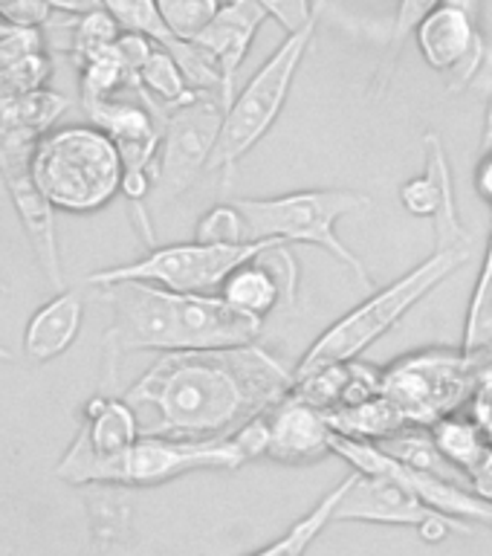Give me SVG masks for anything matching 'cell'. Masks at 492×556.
Listing matches in <instances>:
<instances>
[{
  "mask_svg": "<svg viewBox=\"0 0 492 556\" xmlns=\"http://www.w3.org/2000/svg\"><path fill=\"white\" fill-rule=\"evenodd\" d=\"M293 371L258 342L209 351H163L122 400L137 412L139 434L226 441L247 420L267 415Z\"/></svg>",
  "mask_w": 492,
  "mask_h": 556,
  "instance_id": "1",
  "label": "cell"
},
{
  "mask_svg": "<svg viewBox=\"0 0 492 556\" xmlns=\"http://www.w3.org/2000/svg\"><path fill=\"white\" fill-rule=\"evenodd\" d=\"M434 220V250L426 261L412 267L406 276L391 281L389 287L374 290L363 304H356L345 316H339L328 330H321L319 337L313 339V345L304 351L299 365L293 368V377L321 368L330 363H348V359H359V356L380 342L394 325H398L408 311H415L417 304L424 302L426 295L438 290L443 281H450L458 269H464L472 261L476 241L464 226L458 215V200L455 191L443 200L438 208Z\"/></svg>",
  "mask_w": 492,
  "mask_h": 556,
  "instance_id": "2",
  "label": "cell"
},
{
  "mask_svg": "<svg viewBox=\"0 0 492 556\" xmlns=\"http://www.w3.org/2000/svg\"><path fill=\"white\" fill-rule=\"evenodd\" d=\"M29 172L55 212L90 215L119 194L122 160L96 125H70L35 139Z\"/></svg>",
  "mask_w": 492,
  "mask_h": 556,
  "instance_id": "3",
  "label": "cell"
},
{
  "mask_svg": "<svg viewBox=\"0 0 492 556\" xmlns=\"http://www.w3.org/2000/svg\"><path fill=\"white\" fill-rule=\"evenodd\" d=\"M247 220L252 241H281L319 247L354 273L363 287L371 290L374 278L363 258L348 247L337 232L342 217L371 208V198L354 189H302L276 194V198L232 200Z\"/></svg>",
  "mask_w": 492,
  "mask_h": 556,
  "instance_id": "4",
  "label": "cell"
},
{
  "mask_svg": "<svg viewBox=\"0 0 492 556\" xmlns=\"http://www.w3.org/2000/svg\"><path fill=\"white\" fill-rule=\"evenodd\" d=\"M492 365V354L464 348H420L382 368L380 394L408 426H429L464 412L478 377Z\"/></svg>",
  "mask_w": 492,
  "mask_h": 556,
  "instance_id": "5",
  "label": "cell"
},
{
  "mask_svg": "<svg viewBox=\"0 0 492 556\" xmlns=\"http://www.w3.org/2000/svg\"><path fill=\"white\" fill-rule=\"evenodd\" d=\"M319 21L321 17H313L311 24L287 35L276 47V52L255 70V76L247 81L241 93L235 96L232 104L226 108L215 154L209 160V168L220 172L224 182H229L243 156L276 128L278 116L285 111L290 90L295 85V76L304 64V55L316 38Z\"/></svg>",
  "mask_w": 492,
  "mask_h": 556,
  "instance_id": "6",
  "label": "cell"
},
{
  "mask_svg": "<svg viewBox=\"0 0 492 556\" xmlns=\"http://www.w3.org/2000/svg\"><path fill=\"white\" fill-rule=\"evenodd\" d=\"M243 458L232 438L226 441H180L139 434L128 450L116 458L87 464L70 478L73 486H160L174 478L200 472V469H238Z\"/></svg>",
  "mask_w": 492,
  "mask_h": 556,
  "instance_id": "7",
  "label": "cell"
},
{
  "mask_svg": "<svg viewBox=\"0 0 492 556\" xmlns=\"http://www.w3.org/2000/svg\"><path fill=\"white\" fill-rule=\"evenodd\" d=\"M273 243L281 241H247L232 243V247L189 241L151 247L142 258L96 269L85 281L93 287H108L116 281H146L172 293H217L235 267L255 258Z\"/></svg>",
  "mask_w": 492,
  "mask_h": 556,
  "instance_id": "8",
  "label": "cell"
},
{
  "mask_svg": "<svg viewBox=\"0 0 492 556\" xmlns=\"http://www.w3.org/2000/svg\"><path fill=\"white\" fill-rule=\"evenodd\" d=\"M226 104L215 93H194L189 102L168 111L160 128V148L154 156V203H172L194 186L209 168L217 137L224 128Z\"/></svg>",
  "mask_w": 492,
  "mask_h": 556,
  "instance_id": "9",
  "label": "cell"
},
{
  "mask_svg": "<svg viewBox=\"0 0 492 556\" xmlns=\"http://www.w3.org/2000/svg\"><path fill=\"white\" fill-rule=\"evenodd\" d=\"M333 521H365V525H398L415 528L424 542H443L450 533L472 536V521L452 519L432 510L412 490L389 476L377 472H356L345 478V490L339 495Z\"/></svg>",
  "mask_w": 492,
  "mask_h": 556,
  "instance_id": "10",
  "label": "cell"
},
{
  "mask_svg": "<svg viewBox=\"0 0 492 556\" xmlns=\"http://www.w3.org/2000/svg\"><path fill=\"white\" fill-rule=\"evenodd\" d=\"M35 139L15 130H0V177L9 191V200L24 226V235L41 264L43 276L52 287L64 290V269H61L59 235H55V208L35 186L29 172Z\"/></svg>",
  "mask_w": 492,
  "mask_h": 556,
  "instance_id": "11",
  "label": "cell"
},
{
  "mask_svg": "<svg viewBox=\"0 0 492 556\" xmlns=\"http://www.w3.org/2000/svg\"><path fill=\"white\" fill-rule=\"evenodd\" d=\"M330 455H339L342 460H348L356 472H377V476L394 478L406 490H412L420 502L429 504L432 510L443 513V516L492 528V507L484 498H478L469 486L446 481V478H438L432 472H424V469L408 467V464H400V460L386 455L374 443L351 441V438L330 434Z\"/></svg>",
  "mask_w": 492,
  "mask_h": 556,
  "instance_id": "12",
  "label": "cell"
},
{
  "mask_svg": "<svg viewBox=\"0 0 492 556\" xmlns=\"http://www.w3.org/2000/svg\"><path fill=\"white\" fill-rule=\"evenodd\" d=\"M417 50L424 61L438 73L458 76L452 81V90H461L469 78L476 76L484 59V38L476 24V12L458 7L452 0H443L441 7L417 24L415 35Z\"/></svg>",
  "mask_w": 492,
  "mask_h": 556,
  "instance_id": "13",
  "label": "cell"
},
{
  "mask_svg": "<svg viewBox=\"0 0 492 556\" xmlns=\"http://www.w3.org/2000/svg\"><path fill=\"white\" fill-rule=\"evenodd\" d=\"M295 290H299V264L290 243H273L261 250L255 258L235 267L220 285L224 302L261 321L269 313H276L281 304L293 307Z\"/></svg>",
  "mask_w": 492,
  "mask_h": 556,
  "instance_id": "14",
  "label": "cell"
},
{
  "mask_svg": "<svg viewBox=\"0 0 492 556\" xmlns=\"http://www.w3.org/2000/svg\"><path fill=\"white\" fill-rule=\"evenodd\" d=\"M85 113L93 119L99 130L113 139L119 151L122 168H148L154 172V156L160 148V128L154 122V111L146 96L139 99H102L87 102Z\"/></svg>",
  "mask_w": 492,
  "mask_h": 556,
  "instance_id": "15",
  "label": "cell"
},
{
  "mask_svg": "<svg viewBox=\"0 0 492 556\" xmlns=\"http://www.w3.org/2000/svg\"><path fill=\"white\" fill-rule=\"evenodd\" d=\"M269 446L267 458L278 464H316L330 455V426L319 408L287 391L267 412Z\"/></svg>",
  "mask_w": 492,
  "mask_h": 556,
  "instance_id": "16",
  "label": "cell"
},
{
  "mask_svg": "<svg viewBox=\"0 0 492 556\" xmlns=\"http://www.w3.org/2000/svg\"><path fill=\"white\" fill-rule=\"evenodd\" d=\"M264 21H267V15L261 12L255 0H229V3H220L212 24L194 38V43L203 47L209 52V59L217 64L220 76H224L226 93L232 99L235 76H238L247 55H250Z\"/></svg>",
  "mask_w": 492,
  "mask_h": 556,
  "instance_id": "17",
  "label": "cell"
},
{
  "mask_svg": "<svg viewBox=\"0 0 492 556\" xmlns=\"http://www.w3.org/2000/svg\"><path fill=\"white\" fill-rule=\"evenodd\" d=\"M85 325V302L76 290H59L29 316L24 328V351L33 363H52L67 354Z\"/></svg>",
  "mask_w": 492,
  "mask_h": 556,
  "instance_id": "18",
  "label": "cell"
},
{
  "mask_svg": "<svg viewBox=\"0 0 492 556\" xmlns=\"http://www.w3.org/2000/svg\"><path fill=\"white\" fill-rule=\"evenodd\" d=\"M424 174H417V177L400 186V203H403L408 215L434 217L438 208L443 206V200L455 191L450 156H446V148H443L441 137L434 130H429L424 137Z\"/></svg>",
  "mask_w": 492,
  "mask_h": 556,
  "instance_id": "19",
  "label": "cell"
},
{
  "mask_svg": "<svg viewBox=\"0 0 492 556\" xmlns=\"http://www.w3.org/2000/svg\"><path fill=\"white\" fill-rule=\"evenodd\" d=\"M321 415L328 420L330 432L363 443H380L391 438V434H398L403 426H408L403 415L382 394L363 400V403H354V406L328 408Z\"/></svg>",
  "mask_w": 492,
  "mask_h": 556,
  "instance_id": "20",
  "label": "cell"
},
{
  "mask_svg": "<svg viewBox=\"0 0 492 556\" xmlns=\"http://www.w3.org/2000/svg\"><path fill=\"white\" fill-rule=\"evenodd\" d=\"M374 446H380L386 455H391L400 464H408V467L424 469V472H432L438 478H446V481L469 486L467 478L461 476V469L452 467L446 455L438 450V443H434L432 432L426 426H403L398 434H391V438L374 443Z\"/></svg>",
  "mask_w": 492,
  "mask_h": 556,
  "instance_id": "21",
  "label": "cell"
},
{
  "mask_svg": "<svg viewBox=\"0 0 492 556\" xmlns=\"http://www.w3.org/2000/svg\"><path fill=\"white\" fill-rule=\"evenodd\" d=\"M137 81L139 90L146 93V99L151 104H160L165 111H172L177 104L189 102L191 90L186 85V78H182L180 67H177V61L172 59V52L154 43V50L148 52V59L139 64L137 70Z\"/></svg>",
  "mask_w": 492,
  "mask_h": 556,
  "instance_id": "22",
  "label": "cell"
},
{
  "mask_svg": "<svg viewBox=\"0 0 492 556\" xmlns=\"http://www.w3.org/2000/svg\"><path fill=\"white\" fill-rule=\"evenodd\" d=\"M342 490H345V478H342L328 495H321V502L316 504L313 510L304 513L302 519L295 521L287 533H281L276 542H269V545H264L261 551H255V554L250 556H307V551H311L313 542L319 539L321 530L333 521V510H337V502L339 495H342Z\"/></svg>",
  "mask_w": 492,
  "mask_h": 556,
  "instance_id": "23",
  "label": "cell"
},
{
  "mask_svg": "<svg viewBox=\"0 0 492 556\" xmlns=\"http://www.w3.org/2000/svg\"><path fill=\"white\" fill-rule=\"evenodd\" d=\"M441 3L443 0H398V12H394L389 41H386V55H382L377 73H374V85H371L374 99L389 90L391 76H394L400 55H403V47H406L408 38L415 35L417 24H420L432 9L441 7Z\"/></svg>",
  "mask_w": 492,
  "mask_h": 556,
  "instance_id": "24",
  "label": "cell"
},
{
  "mask_svg": "<svg viewBox=\"0 0 492 556\" xmlns=\"http://www.w3.org/2000/svg\"><path fill=\"white\" fill-rule=\"evenodd\" d=\"M64 111H67V99L41 87L0 111V130H15V134L38 139L52 128V122Z\"/></svg>",
  "mask_w": 492,
  "mask_h": 556,
  "instance_id": "25",
  "label": "cell"
},
{
  "mask_svg": "<svg viewBox=\"0 0 492 556\" xmlns=\"http://www.w3.org/2000/svg\"><path fill=\"white\" fill-rule=\"evenodd\" d=\"M461 348L469 354H492V232L487 238L481 273L469 299Z\"/></svg>",
  "mask_w": 492,
  "mask_h": 556,
  "instance_id": "26",
  "label": "cell"
},
{
  "mask_svg": "<svg viewBox=\"0 0 492 556\" xmlns=\"http://www.w3.org/2000/svg\"><path fill=\"white\" fill-rule=\"evenodd\" d=\"M172 41H194L217 15L220 0H154Z\"/></svg>",
  "mask_w": 492,
  "mask_h": 556,
  "instance_id": "27",
  "label": "cell"
},
{
  "mask_svg": "<svg viewBox=\"0 0 492 556\" xmlns=\"http://www.w3.org/2000/svg\"><path fill=\"white\" fill-rule=\"evenodd\" d=\"M52 64L47 52H29L24 59L12 61L7 67H0V111L21 99V96L41 90L43 81L50 78Z\"/></svg>",
  "mask_w": 492,
  "mask_h": 556,
  "instance_id": "28",
  "label": "cell"
},
{
  "mask_svg": "<svg viewBox=\"0 0 492 556\" xmlns=\"http://www.w3.org/2000/svg\"><path fill=\"white\" fill-rule=\"evenodd\" d=\"M108 15L116 21L122 33H137L146 35L160 47L172 41V35L165 33L160 12H156L154 0H99Z\"/></svg>",
  "mask_w": 492,
  "mask_h": 556,
  "instance_id": "29",
  "label": "cell"
},
{
  "mask_svg": "<svg viewBox=\"0 0 492 556\" xmlns=\"http://www.w3.org/2000/svg\"><path fill=\"white\" fill-rule=\"evenodd\" d=\"M194 241L232 247V243H247L252 238L241 212L232 203H220V206L209 208L206 215L200 217L198 226H194Z\"/></svg>",
  "mask_w": 492,
  "mask_h": 556,
  "instance_id": "30",
  "label": "cell"
},
{
  "mask_svg": "<svg viewBox=\"0 0 492 556\" xmlns=\"http://www.w3.org/2000/svg\"><path fill=\"white\" fill-rule=\"evenodd\" d=\"M261 12L273 17L287 35L302 29L304 24H311L313 17H321L328 0H255Z\"/></svg>",
  "mask_w": 492,
  "mask_h": 556,
  "instance_id": "31",
  "label": "cell"
},
{
  "mask_svg": "<svg viewBox=\"0 0 492 556\" xmlns=\"http://www.w3.org/2000/svg\"><path fill=\"white\" fill-rule=\"evenodd\" d=\"M52 9L43 0H0V21L15 29H43Z\"/></svg>",
  "mask_w": 492,
  "mask_h": 556,
  "instance_id": "32",
  "label": "cell"
},
{
  "mask_svg": "<svg viewBox=\"0 0 492 556\" xmlns=\"http://www.w3.org/2000/svg\"><path fill=\"white\" fill-rule=\"evenodd\" d=\"M38 50H43L41 29H15L0 21V67Z\"/></svg>",
  "mask_w": 492,
  "mask_h": 556,
  "instance_id": "33",
  "label": "cell"
},
{
  "mask_svg": "<svg viewBox=\"0 0 492 556\" xmlns=\"http://www.w3.org/2000/svg\"><path fill=\"white\" fill-rule=\"evenodd\" d=\"M232 443L241 452L243 464H252V460L267 458V446H269V420L267 415H258L247 420V424L232 434Z\"/></svg>",
  "mask_w": 492,
  "mask_h": 556,
  "instance_id": "34",
  "label": "cell"
},
{
  "mask_svg": "<svg viewBox=\"0 0 492 556\" xmlns=\"http://www.w3.org/2000/svg\"><path fill=\"white\" fill-rule=\"evenodd\" d=\"M464 412H467L469 420L481 429V434H484L492 446V365L478 377L476 391H472V397H469Z\"/></svg>",
  "mask_w": 492,
  "mask_h": 556,
  "instance_id": "35",
  "label": "cell"
},
{
  "mask_svg": "<svg viewBox=\"0 0 492 556\" xmlns=\"http://www.w3.org/2000/svg\"><path fill=\"white\" fill-rule=\"evenodd\" d=\"M93 507V533L96 536H111L116 539L119 536V516H125V507H119V502L116 498H99L96 504H90Z\"/></svg>",
  "mask_w": 492,
  "mask_h": 556,
  "instance_id": "36",
  "label": "cell"
},
{
  "mask_svg": "<svg viewBox=\"0 0 492 556\" xmlns=\"http://www.w3.org/2000/svg\"><path fill=\"white\" fill-rule=\"evenodd\" d=\"M154 191V172L148 168H122V180H119V194L130 200V203H142L146 198H151Z\"/></svg>",
  "mask_w": 492,
  "mask_h": 556,
  "instance_id": "37",
  "label": "cell"
},
{
  "mask_svg": "<svg viewBox=\"0 0 492 556\" xmlns=\"http://www.w3.org/2000/svg\"><path fill=\"white\" fill-rule=\"evenodd\" d=\"M476 191H478V198L484 200L487 206L492 208V151H487V154H478Z\"/></svg>",
  "mask_w": 492,
  "mask_h": 556,
  "instance_id": "38",
  "label": "cell"
},
{
  "mask_svg": "<svg viewBox=\"0 0 492 556\" xmlns=\"http://www.w3.org/2000/svg\"><path fill=\"white\" fill-rule=\"evenodd\" d=\"M52 12H59V15H70V17H78V15H87V12H96V9H102L99 0H43Z\"/></svg>",
  "mask_w": 492,
  "mask_h": 556,
  "instance_id": "39",
  "label": "cell"
},
{
  "mask_svg": "<svg viewBox=\"0 0 492 556\" xmlns=\"http://www.w3.org/2000/svg\"><path fill=\"white\" fill-rule=\"evenodd\" d=\"M492 151V93L487 102V116H484V137H481V154Z\"/></svg>",
  "mask_w": 492,
  "mask_h": 556,
  "instance_id": "40",
  "label": "cell"
},
{
  "mask_svg": "<svg viewBox=\"0 0 492 556\" xmlns=\"http://www.w3.org/2000/svg\"><path fill=\"white\" fill-rule=\"evenodd\" d=\"M9 359H12V354H9V351H3V348H0V363H9Z\"/></svg>",
  "mask_w": 492,
  "mask_h": 556,
  "instance_id": "41",
  "label": "cell"
}]
</instances>
